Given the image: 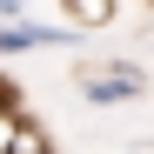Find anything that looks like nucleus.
<instances>
[{
    "instance_id": "f257e3e1",
    "label": "nucleus",
    "mask_w": 154,
    "mask_h": 154,
    "mask_svg": "<svg viewBox=\"0 0 154 154\" xmlns=\"http://www.w3.org/2000/svg\"><path fill=\"white\" fill-rule=\"evenodd\" d=\"M147 74L134 60H107V67H81V100L87 107H121V100H141Z\"/></svg>"
},
{
    "instance_id": "f03ea898",
    "label": "nucleus",
    "mask_w": 154,
    "mask_h": 154,
    "mask_svg": "<svg viewBox=\"0 0 154 154\" xmlns=\"http://www.w3.org/2000/svg\"><path fill=\"white\" fill-rule=\"evenodd\" d=\"M40 47H81V27H47V20H20V27H0V60L40 54Z\"/></svg>"
},
{
    "instance_id": "7ed1b4c3",
    "label": "nucleus",
    "mask_w": 154,
    "mask_h": 154,
    "mask_svg": "<svg viewBox=\"0 0 154 154\" xmlns=\"http://www.w3.org/2000/svg\"><path fill=\"white\" fill-rule=\"evenodd\" d=\"M54 7H67V27L94 34V27H107V20L121 14V0H54Z\"/></svg>"
},
{
    "instance_id": "20e7f679",
    "label": "nucleus",
    "mask_w": 154,
    "mask_h": 154,
    "mask_svg": "<svg viewBox=\"0 0 154 154\" xmlns=\"http://www.w3.org/2000/svg\"><path fill=\"white\" fill-rule=\"evenodd\" d=\"M7 154H54V141H47V127L34 121V114H20V127H14V147Z\"/></svg>"
},
{
    "instance_id": "39448f33",
    "label": "nucleus",
    "mask_w": 154,
    "mask_h": 154,
    "mask_svg": "<svg viewBox=\"0 0 154 154\" xmlns=\"http://www.w3.org/2000/svg\"><path fill=\"white\" fill-rule=\"evenodd\" d=\"M27 14H34V0H0V27H20Z\"/></svg>"
},
{
    "instance_id": "423d86ee",
    "label": "nucleus",
    "mask_w": 154,
    "mask_h": 154,
    "mask_svg": "<svg viewBox=\"0 0 154 154\" xmlns=\"http://www.w3.org/2000/svg\"><path fill=\"white\" fill-rule=\"evenodd\" d=\"M14 127H20V114H0V154L14 147Z\"/></svg>"
}]
</instances>
